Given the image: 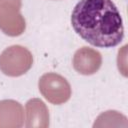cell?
Returning <instances> with one entry per match:
<instances>
[{"instance_id": "3957f363", "label": "cell", "mask_w": 128, "mask_h": 128, "mask_svg": "<svg viewBox=\"0 0 128 128\" xmlns=\"http://www.w3.org/2000/svg\"><path fill=\"white\" fill-rule=\"evenodd\" d=\"M39 91L52 104L60 105L71 97V86L61 75L53 72L43 74L39 79Z\"/></svg>"}, {"instance_id": "277c9868", "label": "cell", "mask_w": 128, "mask_h": 128, "mask_svg": "<svg viewBox=\"0 0 128 128\" xmlns=\"http://www.w3.org/2000/svg\"><path fill=\"white\" fill-rule=\"evenodd\" d=\"M21 0H0V29L9 36H19L26 28L20 13Z\"/></svg>"}, {"instance_id": "6da1fadb", "label": "cell", "mask_w": 128, "mask_h": 128, "mask_svg": "<svg viewBox=\"0 0 128 128\" xmlns=\"http://www.w3.org/2000/svg\"><path fill=\"white\" fill-rule=\"evenodd\" d=\"M75 32L89 44L110 48L124 37L120 12L112 0H80L71 14Z\"/></svg>"}, {"instance_id": "8992f818", "label": "cell", "mask_w": 128, "mask_h": 128, "mask_svg": "<svg viewBox=\"0 0 128 128\" xmlns=\"http://www.w3.org/2000/svg\"><path fill=\"white\" fill-rule=\"evenodd\" d=\"M24 120V110L19 102L14 100L0 101V127H21Z\"/></svg>"}, {"instance_id": "52a82bcc", "label": "cell", "mask_w": 128, "mask_h": 128, "mask_svg": "<svg viewBox=\"0 0 128 128\" xmlns=\"http://www.w3.org/2000/svg\"><path fill=\"white\" fill-rule=\"evenodd\" d=\"M26 127L49 126V113L46 105L40 99H30L26 103Z\"/></svg>"}, {"instance_id": "7a4b0ae2", "label": "cell", "mask_w": 128, "mask_h": 128, "mask_svg": "<svg viewBox=\"0 0 128 128\" xmlns=\"http://www.w3.org/2000/svg\"><path fill=\"white\" fill-rule=\"evenodd\" d=\"M32 65L33 56L31 52L23 46H10L0 54V70L7 76H21L25 74Z\"/></svg>"}, {"instance_id": "5b68a950", "label": "cell", "mask_w": 128, "mask_h": 128, "mask_svg": "<svg viewBox=\"0 0 128 128\" xmlns=\"http://www.w3.org/2000/svg\"><path fill=\"white\" fill-rule=\"evenodd\" d=\"M72 63L78 73L82 75H92L101 67L102 56L97 50L84 46L75 52Z\"/></svg>"}]
</instances>
